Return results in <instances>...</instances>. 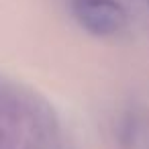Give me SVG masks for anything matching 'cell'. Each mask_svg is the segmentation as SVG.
<instances>
[{
	"mask_svg": "<svg viewBox=\"0 0 149 149\" xmlns=\"http://www.w3.org/2000/svg\"><path fill=\"white\" fill-rule=\"evenodd\" d=\"M74 15L94 35H114L127 25V13L116 0H74Z\"/></svg>",
	"mask_w": 149,
	"mask_h": 149,
	"instance_id": "1",
	"label": "cell"
}]
</instances>
